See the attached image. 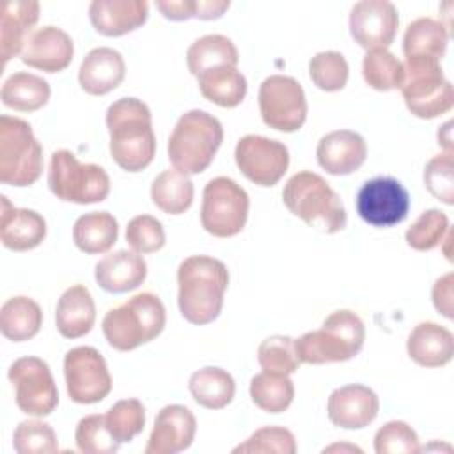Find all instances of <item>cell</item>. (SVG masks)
Here are the masks:
<instances>
[{
	"label": "cell",
	"mask_w": 454,
	"mask_h": 454,
	"mask_svg": "<svg viewBox=\"0 0 454 454\" xmlns=\"http://www.w3.org/2000/svg\"><path fill=\"white\" fill-rule=\"evenodd\" d=\"M110 154L126 172H140L154 158L156 137L151 110L137 98H121L106 110Z\"/></svg>",
	"instance_id": "cell-1"
},
{
	"label": "cell",
	"mask_w": 454,
	"mask_h": 454,
	"mask_svg": "<svg viewBox=\"0 0 454 454\" xmlns=\"http://www.w3.org/2000/svg\"><path fill=\"white\" fill-rule=\"evenodd\" d=\"M177 303L183 317L192 325L215 321L223 307L229 286L227 266L209 255L186 257L177 270Z\"/></svg>",
	"instance_id": "cell-2"
},
{
	"label": "cell",
	"mask_w": 454,
	"mask_h": 454,
	"mask_svg": "<svg viewBox=\"0 0 454 454\" xmlns=\"http://www.w3.org/2000/svg\"><path fill=\"white\" fill-rule=\"evenodd\" d=\"M282 200L294 216L326 234L346 227L348 216L339 193L316 172L301 170L291 176L282 190Z\"/></svg>",
	"instance_id": "cell-3"
},
{
	"label": "cell",
	"mask_w": 454,
	"mask_h": 454,
	"mask_svg": "<svg viewBox=\"0 0 454 454\" xmlns=\"http://www.w3.org/2000/svg\"><path fill=\"white\" fill-rule=\"evenodd\" d=\"M223 140L222 122L204 112L190 110L179 117L168 138V160L183 174L204 172Z\"/></svg>",
	"instance_id": "cell-4"
},
{
	"label": "cell",
	"mask_w": 454,
	"mask_h": 454,
	"mask_svg": "<svg viewBox=\"0 0 454 454\" xmlns=\"http://www.w3.org/2000/svg\"><path fill=\"white\" fill-rule=\"evenodd\" d=\"M103 333L117 351H131L156 339L165 328V307L153 293H138L103 317Z\"/></svg>",
	"instance_id": "cell-5"
},
{
	"label": "cell",
	"mask_w": 454,
	"mask_h": 454,
	"mask_svg": "<svg viewBox=\"0 0 454 454\" xmlns=\"http://www.w3.org/2000/svg\"><path fill=\"white\" fill-rule=\"evenodd\" d=\"M365 340V326L362 319L348 310L332 312L319 330L303 333L294 340L296 353L303 364L346 362L360 353Z\"/></svg>",
	"instance_id": "cell-6"
},
{
	"label": "cell",
	"mask_w": 454,
	"mask_h": 454,
	"mask_svg": "<svg viewBox=\"0 0 454 454\" xmlns=\"http://www.w3.org/2000/svg\"><path fill=\"white\" fill-rule=\"evenodd\" d=\"M43 172V147L32 126L11 115L0 117V181L9 186H30Z\"/></svg>",
	"instance_id": "cell-7"
},
{
	"label": "cell",
	"mask_w": 454,
	"mask_h": 454,
	"mask_svg": "<svg viewBox=\"0 0 454 454\" xmlns=\"http://www.w3.org/2000/svg\"><path fill=\"white\" fill-rule=\"evenodd\" d=\"M401 92L408 110L420 119H434L454 105L452 83L433 59H406L403 64Z\"/></svg>",
	"instance_id": "cell-8"
},
{
	"label": "cell",
	"mask_w": 454,
	"mask_h": 454,
	"mask_svg": "<svg viewBox=\"0 0 454 454\" xmlns=\"http://www.w3.org/2000/svg\"><path fill=\"white\" fill-rule=\"evenodd\" d=\"M48 186L60 200L94 204L108 197L110 177L103 167L96 163H80L71 151L59 149L50 160Z\"/></svg>",
	"instance_id": "cell-9"
},
{
	"label": "cell",
	"mask_w": 454,
	"mask_h": 454,
	"mask_svg": "<svg viewBox=\"0 0 454 454\" xmlns=\"http://www.w3.org/2000/svg\"><path fill=\"white\" fill-rule=\"evenodd\" d=\"M248 193L231 177L211 179L202 192L200 223L216 238H231L243 231L248 216Z\"/></svg>",
	"instance_id": "cell-10"
},
{
	"label": "cell",
	"mask_w": 454,
	"mask_h": 454,
	"mask_svg": "<svg viewBox=\"0 0 454 454\" xmlns=\"http://www.w3.org/2000/svg\"><path fill=\"white\" fill-rule=\"evenodd\" d=\"M259 112L266 126L293 133L307 119V99L293 76L271 74L259 87Z\"/></svg>",
	"instance_id": "cell-11"
},
{
	"label": "cell",
	"mask_w": 454,
	"mask_h": 454,
	"mask_svg": "<svg viewBox=\"0 0 454 454\" xmlns=\"http://www.w3.org/2000/svg\"><path fill=\"white\" fill-rule=\"evenodd\" d=\"M18 408L34 417L50 415L59 404V390L48 364L37 356H21L9 367Z\"/></svg>",
	"instance_id": "cell-12"
},
{
	"label": "cell",
	"mask_w": 454,
	"mask_h": 454,
	"mask_svg": "<svg viewBox=\"0 0 454 454\" xmlns=\"http://www.w3.org/2000/svg\"><path fill=\"white\" fill-rule=\"evenodd\" d=\"M66 388L71 401L94 404L112 390V376L103 355L92 346H78L64 356Z\"/></svg>",
	"instance_id": "cell-13"
},
{
	"label": "cell",
	"mask_w": 454,
	"mask_h": 454,
	"mask_svg": "<svg viewBox=\"0 0 454 454\" xmlns=\"http://www.w3.org/2000/svg\"><path fill=\"white\" fill-rule=\"evenodd\" d=\"M355 206L365 223L372 227H392L408 216L410 195L397 179L378 176L360 186Z\"/></svg>",
	"instance_id": "cell-14"
},
{
	"label": "cell",
	"mask_w": 454,
	"mask_h": 454,
	"mask_svg": "<svg viewBox=\"0 0 454 454\" xmlns=\"http://www.w3.org/2000/svg\"><path fill=\"white\" fill-rule=\"evenodd\" d=\"M234 160L241 174L259 186H275L289 167L287 147L262 135H245L238 140Z\"/></svg>",
	"instance_id": "cell-15"
},
{
	"label": "cell",
	"mask_w": 454,
	"mask_h": 454,
	"mask_svg": "<svg viewBox=\"0 0 454 454\" xmlns=\"http://www.w3.org/2000/svg\"><path fill=\"white\" fill-rule=\"evenodd\" d=\"M397 27V9L387 0H362L349 12L351 37L365 50H387L395 37Z\"/></svg>",
	"instance_id": "cell-16"
},
{
	"label": "cell",
	"mask_w": 454,
	"mask_h": 454,
	"mask_svg": "<svg viewBox=\"0 0 454 454\" xmlns=\"http://www.w3.org/2000/svg\"><path fill=\"white\" fill-rule=\"evenodd\" d=\"M74 55L73 39L62 28L46 25L30 34L20 59L23 64L44 73L64 71Z\"/></svg>",
	"instance_id": "cell-17"
},
{
	"label": "cell",
	"mask_w": 454,
	"mask_h": 454,
	"mask_svg": "<svg viewBox=\"0 0 454 454\" xmlns=\"http://www.w3.org/2000/svg\"><path fill=\"white\" fill-rule=\"evenodd\" d=\"M197 431L193 413L183 404H168L156 415L145 454H177L186 450Z\"/></svg>",
	"instance_id": "cell-18"
},
{
	"label": "cell",
	"mask_w": 454,
	"mask_h": 454,
	"mask_svg": "<svg viewBox=\"0 0 454 454\" xmlns=\"http://www.w3.org/2000/svg\"><path fill=\"white\" fill-rule=\"evenodd\" d=\"M380 410L378 395L365 385H344L335 388L326 404L328 419L344 429H362L369 426Z\"/></svg>",
	"instance_id": "cell-19"
},
{
	"label": "cell",
	"mask_w": 454,
	"mask_h": 454,
	"mask_svg": "<svg viewBox=\"0 0 454 454\" xmlns=\"http://www.w3.org/2000/svg\"><path fill=\"white\" fill-rule=\"evenodd\" d=\"M317 163L332 176H348L358 170L367 156L362 135L351 129H337L321 137L316 149Z\"/></svg>",
	"instance_id": "cell-20"
},
{
	"label": "cell",
	"mask_w": 454,
	"mask_h": 454,
	"mask_svg": "<svg viewBox=\"0 0 454 454\" xmlns=\"http://www.w3.org/2000/svg\"><path fill=\"white\" fill-rule=\"evenodd\" d=\"M0 239L2 245L14 252H25L39 247L46 238V222L34 211L14 207L5 195L0 197Z\"/></svg>",
	"instance_id": "cell-21"
},
{
	"label": "cell",
	"mask_w": 454,
	"mask_h": 454,
	"mask_svg": "<svg viewBox=\"0 0 454 454\" xmlns=\"http://www.w3.org/2000/svg\"><path fill=\"white\" fill-rule=\"evenodd\" d=\"M149 14L144 0H94L89 5V18L96 32L106 37H119L142 27Z\"/></svg>",
	"instance_id": "cell-22"
},
{
	"label": "cell",
	"mask_w": 454,
	"mask_h": 454,
	"mask_svg": "<svg viewBox=\"0 0 454 454\" xmlns=\"http://www.w3.org/2000/svg\"><path fill=\"white\" fill-rule=\"evenodd\" d=\"M126 74L122 55L108 46L90 50L78 71L80 87L90 96H103L121 85Z\"/></svg>",
	"instance_id": "cell-23"
},
{
	"label": "cell",
	"mask_w": 454,
	"mask_h": 454,
	"mask_svg": "<svg viewBox=\"0 0 454 454\" xmlns=\"http://www.w3.org/2000/svg\"><path fill=\"white\" fill-rule=\"evenodd\" d=\"M94 277L106 293H128L145 280L147 264L138 252L117 250L99 259Z\"/></svg>",
	"instance_id": "cell-24"
},
{
	"label": "cell",
	"mask_w": 454,
	"mask_h": 454,
	"mask_svg": "<svg viewBox=\"0 0 454 454\" xmlns=\"http://www.w3.org/2000/svg\"><path fill=\"white\" fill-rule=\"evenodd\" d=\"M39 20V4L34 0H11L0 14V53L4 66L21 53Z\"/></svg>",
	"instance_id": "cell-25"
},
{
	"label": "cell",
	"mask_w": 454,
	"mask_h": 454,
	"mask_svg": "<svg viewBox=\"0 0 454 454\" xmlns=\"http://www.w3.org/2000/svg\"><path fill=\"white\" fill-rule=\"evenodd\" d=\"M96 321V305L90 291L82 286L67 287L57 301L55 325L62 337L78 339L87 335Z\"/></svg>",
	"instance_id": "cell-26"
},
{
	"label": "cell",
	"mask_w": 454,
	"mask_h": 454,
	"mask_svg": "<svg viewBox=\"0 0 454 454\" xmlns=\"http://www.w3.org/2000/svg\"><path fill=\"white\" fill-rule=\"evenodd\" d=\"M406 349L410 358L422 367H442L452 360V333L433 321L419 323L408 335Z\"/></svg>",
	"instance_id": "cell-27"
},
{
	"label": "cell",
	"mask_w": 454,
	"mask_h": 454,
	"mask_svg": "<svg viewBox=\"0 0 454 454\" xmlns=\"http://www.w3.org/2000/svg\"><path fill=\"white\" fill-rule=\"evenodd\" d=\"M449 43V32L443 23L433 18H417L411 21L403 37V51L406 59L442 60Z\"/></svg>",
	"instance_id": "cell-28"
},
{
	"label": "cell",
	"mask_w": 454,
	"mask_h": 454,
	"mask_svg": "<svg viewBox=\"0 0 454 454\" xmlns=\"http://www.w3.org/2000/svg\"><path fill=\"white\" fill-rule=\"evenodd\" d=\"M200 94L211 103L234 108L247 96V80L234 66H216L197 76Z\"/></svg>",
	"instance_id": "cell-29"
},
{
	"label": "cell",
	"mask_w": 454,
	"mask_h": 454,
	"mask_svg": "<svg viewBox=\"0 0 454 454\" xmlns=\"http://www.w3.org/2000/svg\"><path fill=\"white\" fill-rule=\"evenodd\" d=\"M43 325V310L28 296L9 298L0 309L2 335L12 342H23L35 337Z\"/></svg>",
	"instance_id": "cell-30"
},
{
	"label": "cell",
	"mask_w": 454,
	"mask_h": 454,
	"mask_svg": "<svg viewBox=\"0 0 454 454\" xmlns=\"http://www.w3.org/2000/svg\"><path fill=\"white\" fill-rule=\"evenodd\" d=\"M119 236V223L108 211L82 215L73 225V241L85 254L108 252Z\"/></svg>",
	"instance_id": "cell-31"
},
{
	"label": "cell",
	"mask_w": 454,
	"mask_h": 454,
	"mask_svg": "<svg viewBox=\"0 0 454 454\" xmlns=\"http://www.w3.org/2000/svg\"><path fill=\"white\" fill-rule=\"evenodd\" d=\"M50 85L43 76L18 71L12 73L2 85L0 98L7 108L18 112H34L43 108L50 99Z\"/></svg>",
	"instance_id": "cell-32"
},
{
	"label": "cell",
	"mask_w": 454,
	"mask_h": 454,
	"mask_svg": "<svg viewBox=\"0 0 454 454\" xmlns=\"http://www.w3.org/2000/svg\"><path fill=\"white\" fill-rule=\"evenodd\" d=\"M188 388L197 404L207 410H222L232 401L236 383L225 369L202 367L190 376Z\"/></svg>",
	"instance_id": "cell-33"
},
{
	"label": "cell",
	"mask_w": 454,
	"mask_h": 454,
	"mask_svg": "<svg viewBox=\"0 0 454 454\" xmlns=\"http://www.w3.org/2000/svg\"><path fill=\"white\" fill-rule=\"evenodd\" d=\"M239 55L234 43L222 34H207L199 37L186 50V64L193 76L216 66H238Z\"/></svg>",
	"instance_id": "cell-34"
},
{
	"label": "cell",
	"mask_w": 454,
	"mask_h": 454,
	"mask_svg": "<svg viewBox=\"0 0 454 454\" xmlns=\"http://www.w3.org/2000/svg\"><path fill=\"white\" fill-rule=\"evenodd\" d=\"M151 199L167 215H181L193 202V183L177 168L163 170L151 184Z\"/></svg>",
	"instance_id": "cell-35"
},
{
	"label": "cell",
	"mask_w": 454,
	"mask_h": 454,
	"mask_svg": "<svg viewBox=\"0 0 454 454\" xmlns=\"http://www.w3.org/2000/svg\"><path fill=\"white\" fill-rule=\"evenodd\" d=\"M250 397L257 408L268 413H280L289 408L294 397V385L286 374L259 372L250 380Z\"/></svg>",
	"instance_id": "cell-36"
},
{
	"label": "cell",
	"mask_w": 454,
	"mask_h": 454,
	"mask_svg": "<svg viewBox=\"0 0 454 454\" xmlns=\"http://www.w3.org/2000/svg\"><path fill=\"white\" fill-rule=\"evenodd\" d=\"M362 74L374 90H394L403 83V62L385 48L367 50L362 60Z\"/></svg>",
	"instance_id": "cell-37"
},
{
	"label": "cell",
	"mask_w": 454,
	"mask_h": 454,
	"mask_svg": "<svg viewBox=\"0 0 454 454\" xmlns=\"http://www.w3.org/2000/svg\"><path fill=\"white\" fill-rule=\"evenodd\" d=\"M257 360L264 372L293 374L301 364L296 353L294 339L287 335H271L264 339L257 349Z\"/></svg>",
	"instance_id": "cell-38"
},
{
	"label": "cell",
	"mask_w": 454,
	"mask_h": 454,
	"mask_svg": "<svg viewBox=\"0 0 454 454\" xmlns=\"http://www.w3.org/2000/svg\"><path fill=\"white\" fill-rule=\"evenodd\" d=\"M110 434L119 442H131L145 426V408L138 399H121L105 413Z\"/></svg>",
	"instance_id": "cell-39"
},
{
	"label": "cell",
	"mask_w": 454,
	"mask_h": 454,
	"mask_svg": "<svg viewBox=\"0 0 454 454\" xmlns=\"http://www.w3.org/2000/svg\"><path fill=\"white\" fill-rule=\"evenodd\" d=\"M309 74L317 89L335 92L348 83L349 66L339 51H319L309 62Z\"/></svg>",
	"instance_id": "cell-40"
},
{
	"label": "cell",
	"mask_w": 454,
	"mask_h": 454,
	"mask_svg": "<svg viewBox=\"0 0 454 454\" xmlns=\"http://www.w3.org/2000/svg\"><path fill=\"white\" fill-rule=\"evenodd\" d=\"M74 442L80 452L85 454H114L119 450V442L110 434L105 415L92 413L80 419Z\"/></svg>",
	"instance_id": "cell-41"
},
{
	"label": "cell",
	"mask_w": 454,
	"mask_h": 454,
	"mask_svg": "<svg viewBox=\"0 0 454 454\" xmlns=\"http://www.w3.org/2000/svg\"><path fill=\"white\" fill-rule=\"evenodd\" d=\"M449 231V218L440 209H426L420 216L408 227L406 243L419 252L433 250L438 247Z\"/></svg>",
	"instance_id": "cell-42"
},
{
	"label": "cell",
	"mask_w": 454,
	"mask_h": 454,
	"mask_svg": "<svg viewBox=\"0 0 454 454\" xmlns=\"http://www.w3.org/2000/svg\"><path fill=\"white\" fill-rule=\"evenodd\" d=\"M12 447L18 454H50L59 450L53 427L43 420H23L12 434Z\"/></svg>",
	"instance_id": "cell-43"
},
{
	"label": "cell",
	"mask_w": 454,
	"mask_h": 454,
	"mask_svg": "<svg viewBox=\"0 0 454 454\" xmlns=\"http://www.w3.org/2000/svg\"><path fill=\"white\" fill-rule=\"evenodd\" d=\"M424 184L431 195L447 206L454 204V158L452 153L433 156L424 167Z\"/></svg>",
	"instance_id": "cell-44"
},
{
	"label": "cell",
	"mask_w": 454,
	"mask_h": 454,
	"mask_svg": "<svg viewBox=\"0 0 454 454\" xmlns=\"http://www.w3.org/2000/svg\"><path fill=\"white\" fill-rule=\"evenodd\" d=\"M376 454H413L420 450L417 433L403 420H390L374 434Z\"/></svg>",
	"instance_id": "cell-45"
},
{
	"label": "cell",
	"mask_w": 454,
	"mask_h": 454,
	"mask_svg": "<svg viewBox=\"0 0 454 454\" xmlns=\"http://www.w3.org/2000/svg\"><path fill=\"white\" fill-rule=\"evenodd\" d=\"M234 454L238 452H273V454H294L296 442L289 429L278 426H266L257 429L247 442L239 443L232 449Z\"/></svg>",
	"instance_id": "cell-46"
},
{
	"label": "cell",
	"mask_w": 454,
	"mask_h": 454,
	"mask_svg": "<svg viewBox=\"0 0 454 454\" xmlns=\"http://www.w3.org/2000/svg\"><path fill=\"white\" fill-rule=\"evenodd\" d=\"M126 241L138 254L158 252L165 245L163 225L151 215H138L128 222Z\"/></svg>",
	"instance_id": "cell-47"
},
{
	"label": "cell",
	"mask_w": 454,
	"mask_h": 454,
	"mask_svg": "<svg viewBox=\"0 0 454 454\" xmlns=\"http://www.w3.org/2000/svg\"><path fill=\"white\" fill-rule=\"evenodd\" d=\"M156 7L172 21H184L197 14V0H158Z\"/></svg>",
	"instance_id": "cell-48"
},
{
	"label": "cell",
	"mask_w": 454,
	"mask_h": 454,
	"mask_svg": "<svg viewBox=\"0 0 454 454\" xmlns=\"http://www.w3.org/2000/svg\"><path fill=\"white\" fill-rule=\"evenodd\" d=\"M452 273L440 277L433 286V303L434 309L447 319H452Z\"/></svg>",
	"instance_id": "cell-49"
},
{
	"label": "cell",
	"mask_w": 454,
	"mask_h": 454,
	"mask_svg": "<svg viewBox=\"0 0 454 454\" xmlns=\"http://www.w3.org/2000/svg\"><path fill=\"white\" fill-rule=\"evenodd\" d=\"M452 126V122L449 121V122H445L440 129H438V144H442L443 145V149H445V153H452V138H450V128Z\"/></svg>",
	"instance_id": "cell-50"
}]
</instances>
